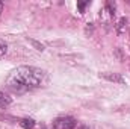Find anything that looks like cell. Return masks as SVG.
Returning a JSON list of instances; mask_svg holds the SVG:
<instances>
[{"mask_svg": "<svg viewBox=\"0 0 130 129\" xmlns=\"http://www.w3.org/2000/svg\"><path fill=\"white\" fill-rule=\"evenodd\" d=\"M129 5H130V0H129Z\"/></svg>", "mask_w": 130, "mask_h": 129, "instance_id": "obj_13", "label": "cell"}, {"mask_svg": "<svg viewBox=\"0 0 130 129\" xmlns=\"http://www.w3.org/2000/svg\"><path fill=\"white\" fill-rule=\"evenodd\" d=\"M77 126V122L73 117H58L53 120V129H74Z\"/></svg>", "mask_w": 130, "mask_h": 129, "instance_id": "obj_2", "label": "cell"}, {"mask_svg": "<svg viewBox=\"0 0 130 129\" xmlns=\"http://www.w3.org/2000/svg\"><path fill=\"white\" fill-rule=\"evenodd\" d=\"M100 78L109 81V82H113V84H126V79L120 74V73H100Z\"/></svg>", "mask_w": 130, "mask_h": 129, "instance_id": "obj_3", "label": "cell"}, {"mask_svg": "<svg viewBox=\"0 0 130 129\" xmlns=\"http://www.w3.org/2000/svg\"><path fill=\"white\" fill-rule=\"evenodd\" d=\"M89 5V2H77V8L80 9V14H83L85 12V8Z\"/></svg>", "mask_w": 130, "mask_h": 129, "instance_id": "obj_10", "label": "cell"}, {"mask_svg": "<svg viewBox=\"0 0 130 129\" xmlns=\"http://www.w3.org/2000/svg\"><path fill=\"white\" fill-rule=\"evenodd\" d=\"M20 126L23 129H33L35 128V122L32 119H21L20 120Z\"/></svg>", "mask_w": 130, "mask_h": 129, "instance_id": "obj_6", "label": "cell"}, {"mask_svg": "<svg viewBox=\"0 0 130 129\" xmlns=\"http://www.w3.org/2000/svg\"><path fill=\"white\" fill-rule=\"evenodd\" d=\"M27 41H29L30 44H33V46L36 47V50H41V52L44 50V46H42L41 43H38V41H35V40H32V38H27Z\"/></svg>", "mask_w": 130, "mask_h": 129, "instance_id": "obj_9", "label": "cell"}, {"mask_svg": "<svg viewBox=\"0 0 130 129\" xmlns=\"http://www.w3.org/2000/svg\"><path fill=\"white\" fill-rule=\"evenodd\" d=\"M115 29H117V33H118V35H123V33L126 32V29H127V18H126V17L120 18L118 23L115 24Z\"/></svg>", "mask_w": 130, "mask_h": 129, "instance_id": "obj_5", "label": "cell"}, {"mask_svg": "<svg viewBox=\"0 0 130 129\" xmlns=\"http://www.w3.org/2000/svg\"><path fill=\"white\" fill-rule=\"evenodd\" d=\"M44 79H45L44 70L33 65H21V67H17L8 76L6 85L17 93H24L27 90L41 87Z\"/></svg>", "mask_w": 130, "mask_h": 129, "instance_id": "obj_1", "label": "cell"}, {"mask_svg": "<svg viewBox=\"0 0 130 129\" xmlns=\"http://www.w3.org/2000/svg\"><path fill=\"white\" fill-rule=\"evenodd\" d=\"M79 129H89V126H86V125H80Z\"/></svg>", "mask_w": 130, "mask_h": 129, "instance_id": "obj_11", "label": "cell"}, {"mask_svg": "<svg viewBox=\"0 0 130 129\" xmlns=\"http://www.w3.org/2000/svg\"><path fill=\"white\" fill-rule=\"evenodd\" d=\"M12 103V97L8 93H5L3 90H0V108H6Z\"/></svg>", "mask_w": 130, "mask_h": 129, "instance_id": "obj_4", "label": "cell"}, {"mask_svg": "<svg viewBox=\"0 0 130 129\" xmlns=\"http://www.w3.org/2000/svg\"><path fill=\"white\" fill-rule=\"evenodd\" d=\"M104 6H106V9H107L109 15H110V17H113V15H115V11H117V3H115V2H112V0H107Z\"/></svg>", "mask_w": 130, "mask_h": 129, "instance_id": "obj_7", "label": "cell"}, {"mask_svg": "<svg viewBox=\"0 0 130 129\" xmlns=\"http://www.w3.org/2000/svg\"><path fill=\"white\" fill-rule=\"evenodd\" d=\"M2 11H3V2H0V15H2Z\"/></svg>", "mask_w": 130, "mask_h": 129, "instance_id": "obj_12", "label": "cell"}, {"mask_svg": "<svg viewBox=\"0 0 130 129\" xmlns=\"http://www.w3.org/2000/svg\"><path fill=\"white\" fill-rule=\"evenodd\" d=\"M8 53V44L5 43V40L0 38V58H3Z\"/></svg>", "mask_w": 130, "mask_h": 129, "instance_id": "obj_8", "label": "cell"}]
</instances>
